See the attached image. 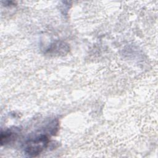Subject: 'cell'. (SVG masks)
Returning <instances> with one entry per match:
<instances>
[{"instance_id": "cell-1", "label": "cell", "mask_w": 158, "mask_h": 158, "mask_svg": "<svg viewBox=\"0 0 158 158\" xmlns=\"http://www.w3.org/2000/svg\"><path fill=\"white\" fill-rule=\"evenodd\" d=\"M48 137L41 135L28 140L25 143V152L30 157H35L40 154L48 146Z\"/></svg>"}, {"instance_id": "cell-2", "label": "cell", "mask_w": 158, "mask_h": 158, "mask_svg": "<svg viewBox=\"0 0 158 158\" xmlns=\"http://www.w3.org/2000/svg\"><path fill=\"white\" fill-rule=\"evenodd\" d=\"M17 137L16 133H14L10 130L6 131H2L0 136V142L1 145L6 144L14 140Z\"/></svg>"}]
</instances>
